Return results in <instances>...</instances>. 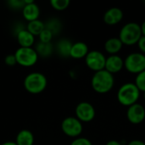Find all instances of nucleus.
<instances>
[{"label": "nucleus", "instance_id": "f257e3e1", "mask_svg": "<svg viewBox=\"0 0 145 145\" xmlns=\"http://www.w3.org/2000/svg\"><path fill=\"white\" fill-rule=\"evenodd\" d=\"M92 87L99 93H105L110 91L114 86V76L106 70L97 71L92 78Z\"/></svg>", "mask_w": 145, "mask_h": 145}, {"label": "nucleus", "instance_id": "f03ea898", "mask_svg": "<svg viewBox=\"0 0 145 145\" xmlns=\"http://www.w3.org/2000/svg\"><path fill=\"white\" fill-rule=\"evenodd\" d=\"M46 76L40 72H31L24 79L25 89L31 94H38L43 92L47 87Z\"/></svg>", "mask_w": 145, "mask_h": 145}, {"label": "nucleus", "instance_id": "7ed1b4c3", "mask_svg": "<svg viewBox=\"0 0 145 145\" xmlns=\"http://www.w3.org/2000/svg\"><path fill=\"white\" fill-rule=\"evenodd\" d=\"M143 36L141 26L134 22L127 23L125 25L121 31L119 39L123 44L126 45H133L138 42L139 39Z\"/></svg>", "mask_w": 145, "mask_h": 145}, {"label": "nucleus", "instance_id": "20e7f679", "mask_svg": "<svg viewBox=\"0 0 145 145\" xmlns=\"http://www.w3.org/2000/svg\"><path fill=\"white\" fill-rule=\"evenodd\" d=\"M140 91L133 83H126L121 86L118 91L117 98L119 102L125 106H131L137 104L139 99Z\"/></svg>", "mask_w": 145, "mask_h": 145}, {"label": "nucleus", "instance_id": "39448f33", "mask_svg": "<svg viewBox=\"0 0 145 145\" xmlns=\"http://www.w3.org/2000/svg\"><path fill=\"white\" fill-rule=\"evenodd\" d=\"M17 64L24 67L33 66L38 59V54L33 48H19L15 53Z\"/></svg>", "mask_w": 145, "mask_h": 145}, {"label": "nucleus", "instance_id": "423d86ee", "mask_svg": "<svg viewBox=\"0 0 145 145\" xmlns=\"http://www.w3.org/2000/svg\"><path fill=\"white\" fill-rule=\"evenodd\" d=\"M124 65L129 72L139 74L145 71V55L140 53L131 54L125 59Z\"/></svg>", "mask_w": 145, "mask_h": 145}, {"label": "nucleus", "instance_id": "0eeeda50", "mask_svg": "<svg viewBox=\"0 0 145 145\" xmlns=\"http://www.w3.org/2000/svg\"><path fill=\"white\" fill-rule=\"evenodd\" d=\"M61 129L65 135L71 138H76L82 133V125L77 118L67 117L62 121Z\"/></svg>", "mask_w": 145, "mask_h": 145}, {"label": "nucleus", "instance_id": "6e6552de", "mask_svg": "<svg viewBox=\"0 0 145 145\" xmlns=\"http://www.w3.org/2000/svg\"><path fill=\"white\" fill-rule=\"evenodd\" d=\"M85 60L88 67L96 72L105 70V68L106 58L101 52L99 51L88 52V54L85 57Z\"/></svg>", "mask_w": 145, "mask_h": 145}, {"label": "nucleus", "instance_id": "1a4fd4ad", "mask_svg": "<svg viewBox=\"0 0 145 145\" xmlns=\"http://www.w3.org/2000/svg\"><path fill=\"white\" fill-rule=\"evenodd\" d=\"M76 116L80 121H91L95 116V110L93 106L88 102H81L76 108Z\"/></svg>", "mask_w": 145, "mask_h": 145}, {"label": "nucleus", "instance_id": "9d476101", "mask_svg": "<svg viewBox=\"0 0 145 145\" xmlns=\"http://www.w3.org/2000/svg\"><path fill=\"white\" fill-rule=\"evenodd\" d=\"M127 116L131 123L139 124L144 120L145 109L139 104H134L128 108Z\"/></svg>", "mask_w": 145, "mask_h": 145}, {"label": "nucleus", "instance_id": "9b49d317", "mask_svg": "<svg viewBox=\"0 0 145 145\" xmlns=\"http://www.w3.org/2000/svg\"><path fill=\"white\" fill-rule=\"evenodd\" d=\"M22 15L28 22L37 20L40 15V8L35 2L27 3L22 9Z\"/></svg>", "mask_w": 145, "mask_h": 145}, {"label": "nucleus", "instance_id": "f8f14e48", "mask_svg": "<svg viewBox=\"0 0 145 145\" xmlns=\"http://www.w3.org/2000/svg\"><path fill=\"white\" fill-rule=\"evenodd\" d=\"M123 65H124V61L122 60V59L120 56L114 54L106 59L105 70H106L111 74L117 73L123 68Z\"/></svg>", "mask_w": 145, "mask_h": 145}, {"label": "nucleus", "instance_id": "ddd939ff", "mask_svg": "<svg viewBox=\"0 0 145 145\" xmlns=\"http://www.w3.org/2000/svg\"><path fill=\"white\" fill-rule=\"evenodd\" d=\"M123 18L122 11L118 8H111L104 15V20L108 25H116Z\"/></svg>", "mask_w": 145, "mask_h": 145}, {"label": "nucleus", "instance_id": "4468645a", "mask_svg": "<svg viewBox=\"0 0 145 145\" xmlns=\"http://www.w3.org/2000/svg\"><path fill=\"white\" fill-rule=\"evenodd\" d=\"M16 38L20 48H32L35 42V37L26 29L20 31L16 35Z\"/></svg>", "mask_w": 145, "mask_h": 145}, {"label": "nucleus", "instance_id": "2eb2a0df", "mask_svg": "<svg viewBox=\"0 0 145 145\" xmlns=\"http://www.w3.org/2000/svg\"><path fill=\"white\" fill-rule=\"evenodd\" d=\"M88 54V45L82 42H77L72 44L71 50V57L74 59H82Z\"/></svg>", "mask_w": 145, "mask_h": 145}, {"label": "nucleus", "instance_id": "dca6fc26", "mask_svg": "<svg viewBox=\"0 0 145 145\" xmlns=\"http://www.w3.org/2000/svg\"><path fill=\"white\" fill-rule=\"evenodd\" d=\"M15 143L17 145H33L34 135L30 130L23 129L17 134Z\"/></svg>", "mask_w": 145, "mask_h": 145}, {"label": "nucleus", "instance_id": "f3484780", "mask_svg": "<svg viewBox=\"0 0 145 145\" xmlns=\"http://www.w3.org/2000/svg\"><path fill=\"white\" fill-rule=\"evenodd\" d=\"M123 43L121 42V41L119 38H110L109 40H107L105 43V50L111 54H115L116 53H118L121 48H122Z\"/></svg>", "mask_w": 145, "mask_h": 145}, {"label": "nucleus", "instance_id": "a211bd4d", "mask_svg": "<svg viewBox=\"0 0 145 145\" xmlns=\"http://www.w3.org/2000/svg\"><path fill=\"white\" fill-rule=\"evenodd\" d=\"M72 44L67 39H61L57 43V51L59 54L62 57H69L71 56V50Z\"/></svg>", "mask_w": 145, "mask_h": 145}, {"label": "nucleus", "instance_id": "6ab92c4d", "mask_svg": "<svg viewBox=\"0 0 145 145\" xmlns=\"http://www.w3.org/2000/svg\"><path fill=\"white\" fill-rule=\"evenodd\" d=\"M45 29V24L41 21L40 20H33L31 22H28L27 24V27L26 30L31 32L34 37L35 36H38L42 33V31Z\"/></svg>", "mask_w": 145, "mask_h": 145}, {"label": "nucleus", "instance_id": "aec40b11", "mask_svg": "<svg viewBox=\"0 0 145 145\" xmlns=\"http://www.w3.org/2000/svg\"><path fill=\"white\" fill-rule=\"evenodd\" d=\"M53 49L54 48H53V45L51 44V42L50 43H43L41 42H39L37 44L36 48H35L38 56H41L43 58L49 57L53 53Z\"/></svg>", "mask_w": 145, "mask_h": 145}, {"label": "nucleus", "instance_id": "412c9836", "mask_svg": "<svg viewBox=\"0 0 145 145\" xmlns=\"http://www.w3.org/2000/svg\"><path fill=\"white\" fill-rule=\"evenodd\" d=\"M44 24H45V29L50 31L54 36L59 34L61 30V22L59 21V20L56 18L50 19Z\"/></svg>", "mask_w": 145, "mask_h": 145}, {"label": "nucleus", "instance_id": "4be33fe9", "mask_svg": "<svg viewBox=\"0 0 145 145\" xmlns=\"http://www.w3.org/2000/svg\"><path fill=\"white\" fill-rule=\"evenodd\" d=\"M50 4L53 8L58 11H62L68 8L70 4V1L69 0H51Z\"/></svg>", "mask_w": 145, "mask_h": 145}, {"label": "nucleus", "instance_id": "5701e85b", "mask_svg": "<svg viewBox=\"0 0 145 145\" xmlns=\"http://www.w3.org/2000/svg\"><path fill=\"white\" fill-rule=\"evenodd\" d=\"M135 85L139 89V91L145 92V71H142L141 73L138 74L136 80H135Z\"/></svg>", "mask_w": 145, "mask_h": 145}, {"label": "nucleus", "instance_id": "b1692460", "mask_svg": "<svg viewBox=\"0 0 145 145\" xmlns=\"http://www.w3.org/2000/svg\"><path fill=\"white\" fill-rule=\"evenodd\" d=\"M54 35L52 34V32L47 29H44L42 33L39 35V39H40V42H43V43H50L51 42V40L53 38Z\"/></svg>", "mask_w": 145, "mask_h": 145}, {"label": "nucleus", "instance_id": "393cba45", "mask_svg": "<svg viewBox=\"0 0 145 145\" xmlns=\"http://www.w3.org/2000/svg\"><path fill=\"white\" fill-rule=\"evenodd\" d=\"M8 5L10 8H13L14 10L18 9H23L25 7V0H9L8 1Z\"/></svg>", "mask_w": 145, "mask_h": 145}, {"label": "nucleus", "instance_id": "a878e982", "mask_svg": "<svg viewBox=\"0 0 145 145\" xmlns=\"http://www.w3.org/2000/svg\"><path fill=\"white\" fill-rule=\"evenodd\" d=\"M71 145H93L92 143L85 138H78L76 139H75Z\"/></svg>", "mask_w": 145, "mask_h": 145}, {"label": "nucleus", "instance_id": "bb28decb", "mask_svg": "<svg viewBox=\"0 0 145 145\" xmlns=\"http://www.w3.org/2000/svg\"><path fill=\"white\" fill-rule=\"evenodd\" d=\"M4 62L8 66H13L15 64H17V61H16V58L14 56V54H8V55H7L5 57V59H4Z\"/></svg>", "mask_w": 145, "mask_h": 145}, {"label": "nucleus", "instance_id": "cd10ccee", "mask_svg": "<svg viewBox=\"0 0 145 145\" xmlns=\"http://www.w3.org/2000/svg\"><path fill=\"white\" fill-rule=\"evenodd\" d=\"M138 43V47H139L140 50L145 54V36L141 37V38L139 39Z\"/></svg>", "mask_w": 145, "mask_h": 145}, {"label": "nucleus", "instance_id": "c85d7f7f", "mask_svg": "<svg viewBox=\"0 0 145 145\" xmlns=\"http://www.w3.org/2000/svg\"><path fill=\"white\" fill-rule=\"evenodd\" d=\"M128 145H145V144L140 140H133V141H131Z\"/></svg>", "mask_w": 145, "mask_h": 145}, {"label": "nucleus", "instance_id": "c756f323", "mask_svg": "<svg viewBox=\"0 0 145 145\" xmlns=\"http://www.w3.org/2000/svg\"><path fill=\"white\" fill-rule=\"evenodd\" d=\"M106 145H121V144L118 141H116V140H111V141H109Z\"/></svg>", "mask_w": 145, "mask_h": 145}, {"label": "nucleus", "instance_id": "7c9ffc66", "mask_svg": "<svg viewBox=\"0 0 145 145\" xmlns=\"http://www.w3.org/2000/svg\"><path fill=\"white\" fill-rule=\"evenodd\" d=\"M1 145H17L15 142H13V141H7V142H4Z\"/></svg>", "mask_w": 145, "mask_h": 145}, {"label": "nucleus", "instance_id": "2f4dec72", "mask_svg": "<svg viewBox=\"0 0 145 145\" xmlns=\"http://www.w3.org/2000/svg\"><path fill=\"white\" fill-rule=\"evenodd\" d=\"M141 29H142V33L143 36H145V21L143 23V25H141Z\"/></svg>", "mask_w": 145, "mask_h": 145}, {"label": "nucleus", "instance_id": "473e14b6", "mask_svg": "<svg viewBox=\"0 0 145 145\" xmlns=\"http://www.w3.org/2000/svg\"><path fill=\"white\" fill-rule=\"evenodd\" d=\"M144 99H145V92H144Z\"/></svg>", "mask_w": 145, "mask_h": 145}, {"label": "nucleus", "instance_id": "72a5a7b5", "mask_svg": "<svg viewBox=\"0 0 145 145\" xmlns=\"http://www.w3.org/2000/svg\"><path fill=\"white\" fill-rule=\"evenodd\" d=\"M144 2H145V1H144Z\"/></svg>", "mask_w": 145, "mask_h": 145}]
</instances>
